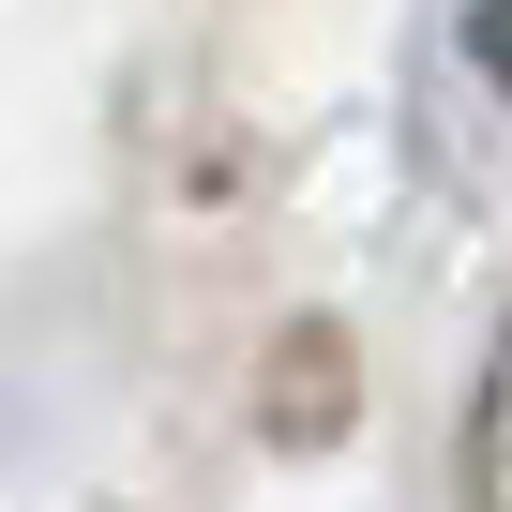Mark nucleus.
I'll return each mask as SVG.
<instances>
[{
  "label": "nucleus",
  "instance_id": "nucleus-1",
  "mask_svg": "<svg viewBox=\"0 0 512 512\" xmlns=\"http://www.w3.org/2000/svg\"><path fill=\"white\" fill-rule=\"evenodd\" d=\"M467 512H512V332H497L482 407H467Z\"/></svg>",
  "mask_w": 512,
  "mask_h": 512
},
{
  "label": "nucleus",
  "instance_id": "nucleus-2",
  "mask_svg": "<svg viewBox=\"0 0 512 512\" xmlns=\"http://www.w3.org/2000/svg\"><path fill=\"white\" fill-rule=\"evenodd\" d=\"M467 61H482V76L512 91V0H482V16H467Z\"/></svg>",
  "mask_w": 512,
  "mask_h": 512
}]
</instances>
